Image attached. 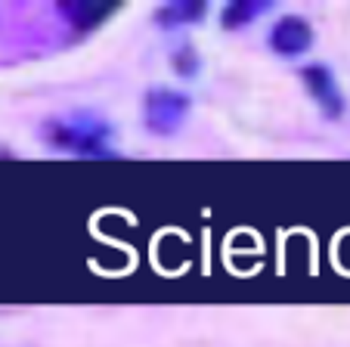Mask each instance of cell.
<instances>
[{"mask_svg":"<svg viewBox=\"0 0 350 347\" xmlns=\"http://www.w3.org/2000/svg\"><path fill=\"white\" fill-rule=\"evenodd\" d=\"M44 140L53 149L78 158H115L112 127L106 118L90 115V112H72L59 115L44 125Z\"/></svg>","mask_w":350,"mask_h":347,"instance_id":"obj_1","label":"cell"},{"mask_svg":"<svg viewBox=\"0 0 350 347\" xmlns=\"http://www.w3.org/2000/svg\"><path fill=\"white\" fill-rule=\"evenodd\" d=\"M192 99L183 90L174 87H155L143 97V125L146 131H152L155 137H171L183 127L186 115H189Z\"/></svg>","mask_w":350,"mask_h":347,"instance_id":"obj_2","label":"cell"},{"mask_svg":"<svg viewBox=\"0 0 350 347\" xmlns=\"http://www.w3.org/2000/svg\"><path fill=\"white\" fill-rule=\"evenodd\" d=\"M301 84H304L307 97L317 103V109L323 112L325 118H341L347 112V97H344L341 84H338L335 72L323 62H313V66L301 68Z\"/></svg>","mask_w":350,"mask_h":347,"instance_id":"obj_3","label":"cell"},{"mask_svg":"<svg viewBox=\"0 0 350 347\" xmlns=\"http://www.w3.org/2000/svg\"><path fill=\"white\" fill-rule=\"evenodd\" d=\"M267 44L282 60H297L313 47V25L304 16H282V19L273 22Z\"/></svg>","mask_w":350,"mask_h":347,"instance_id":"obj_4","label":"cell"},{"mask_svg":"<svg viewBox=\"0 0 350 347\" xmlns=\"http://www.w3.org/2000/svg\"><path fill=\"white\" fill-rule=\"evenodd\" d=\"M121 3H56V16L66 22L72 31L87 34L93 28H99L106 19H112L118 13Z\"/></svg>","mask_w":350,"mask_h":347,"instance_id":"obj_5","label":"cell"},{"mask_svg":"<svg viewBox=\"0 0 350 347\" xmlns=\"http://www.w3.org/2000/svg\"><path fill=\"white\" fill-rule=\"evenodd\" d=\"M205 13H208V3H202V0L165 3V7L155 13V22H159L161 28H167V31H174V28H180V25H196V22H202Z\"/></svg>","mask_w":350,"mask_h":347,"instance_id":"obj_6","label":"cell"},{"mask_svg":"<svg viewBox=\"0 0 350 347\" xmlns=\"http://www.w3.org/2000/svg\"><path fill=\"white\" fill-rule=\"evenodd\" d=\"M270 7L273 3H267V0H236V3H226L224 7L220 22H224V28H230V31H239V28L258 22Z\"/></svg>","mask_w":350,"mask_h":347,"instance_id":"obj_7","label":"cell"},{"mask_svg":"<svg viewBox=\"0 0 350 347\" xmlns=\"http://www.w3.org/2000/svg\"><path fill=\"white\" fill-rule=\"evenodd\" d=\"M171 66L180 78H192V75H198V68H202V60H198V53L192 50V47H180V50L174 53Z\"/></svg>","mask_w":350,"mask_h":347,"instance_id":"obj_8","label":"cell"}]
</instances>
